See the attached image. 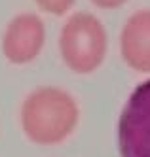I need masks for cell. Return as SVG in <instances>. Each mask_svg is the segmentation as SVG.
<instances>
[{"label":"cell","instance_id":"cell-2","mask_svg":"<svg viewBox=\"0 0 150 157\" xmlns=\"http://www.w3.org/2000/svg\"><path fill=\"white\" fill-rule=\"evenodd\" d=\"M108 51V34L93 13L78 12L65 21L59 34V53L74 74L87 76L101 68Z\"/></svg>","mask_w":150,"mask_h":157},{"label":"cell","instance_id":"cell-1","mask_svg":"<svg viewBox=\"0 0 150 157\" xmlns=\"http://www.w3.org/2000/svg\"><path fill=\"white\" fill-rule=\"evenodd\" d=\"M80 119L76 98L61 87H36L25 97L19 121L25 136L38 146H55L74 132Z\"/></svg>","mask_w":150,"mask_h":157},{"label":"cell","instance_id":"cell-6","mask_svg":"<svg viewBox=\"0 0 150 157\" xmlns=\"http://www.w3.org/2000/svg\"><path fill=\"white\" fill-rule=\"evenodd\" d=\"M42 12L50 15H65L74 6V0H34Z\"/></svg>","mask_w":150,"mask_h":157},{"label":"cell","instance_id":"cell-7","mask_svg":"<svg viewBox=\"0 0 150 157\" xmlns=\"http://www.w3.org/2000/svg\"><path fill=\"white\" fill-rule=\"evenodd\" d=\"M128 0H91V4H95L101 10H116L120 6H124Z\"/></svg>","mask_w":150,"mask_h":157},{"label":"cell","instance_id":"cell-5","mask_svg":"<svg viewBox=\"0 0 150 157\" xmlns=\"http://www.w3.org/2000/svg\"><path fill=\"white\" fill-rule=\"evenodd\" d=\"M120 53L131 70L150 74V10L135 12L122 27Z\"/></svg>","mask_w":150,"mask_h":157},{"label":"cell","instance_id":"cell-3","mask_svg":"<svg viewBox=\"0 0 150 157\" xmlns=\"http://www.w3.org/2000/svg\"><path fill=\"white\" fill-rule=\"evenodd\" d=\"M120 157H150V80L139 83L118 119Z\"/></svg>","mask_w":150,"mask_h":157},{"label":"cell","instance_id":"cell-4","mask_svg":"<svg viewBox=\"0 0 150 157\" xmlns=\"http://www.w3.org/2000/svg\"><path fill=\"white\" fill-rule=\"evenodd\" d=\"M46 44V25L36 13H19L2 34V53L11 64H29L38 59Z\"/></svg>","mask_w":150,"mask_h":157}]
</instances>
